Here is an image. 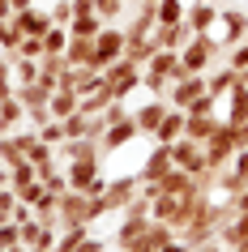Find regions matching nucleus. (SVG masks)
Listing matches in <instances>:
<instances>
[{
  "instance_id": "f257e3e1",
  "label": "nucleus",
  "mask_w": 248,
  "mask_h": 252,
  "mask_svg": "<svg viewBox=\"0 0 248 252\" xmlns=\"http://www.w3.org/2000/svg\"><path fill=\"white\" fill-rule=\"evenodd\" d=\"M180 77H188L184 64H180V52H167V47H158V52L142 64V86H145V94H154V98H167L171 81H180Z\"/></svg>"
},
{
  "instance_id": "f03ea898",
  "label": "nucleus",
  "mask_w": 248,
  "mask_h": 252,
  "mask_svg": "<svg viewBox=\"0 0 248 252\" xmlns=\"http://www.w3.org/2000/svg\"><path fill=\"white\" fill-rule=\"evenodd\" d=\"M222 56H227V47H222L218 34H193L180 47V64L184 73H210L214 64H222Z\"/></svg>"
},
{
  "instance_id": "7ed1b4c3",
  "label": "nucleus",
  "mask_w": 248,
  "mask_h": 252,
  "mask_svg": "<svg viewBox=\"0 0 248 252\" xmlns=\"http://www.w3.org/2000/svg\"><path fill=\"white\" fill-rule=\"evenodd\" d=\"M201 150H206L210 171H222V167H231L235 150H240V141H235V124H227V120H222L218 128H214V133L201 141Z\"/></svg>"
},
{
  "instance_id": "20e7f679",
  "label": "nucleus",
  "mask_w": 248,
  "mask_h": 252,
  "mask_svg": "<svg viewBox=\"0 0 248 252\" xmlns=\"http://www.w3.org/2000/svg\"><path fill=\"white\" fill-rule=\"evenodd\" d=\"M120 56H124V26H120V22H103V30L94 34V60H90V68L103 73L107 64H116Z\"/></svg>"
},
{
  "instance_id": "39448f33",
  "label": "nucleus",
  "mask_w": 248,
  "mask_h": 252,
  "mask_svg": "<svg viewBox=\"0 0 248 252\" xmlns=\"http://www.w3.org/2000/svg\"><path fill=\"white\" fill-rule=\"evenodd\" d=\"M103 162L99 158H77V162H65V175H69V188L73 192H86V197H99L107 188L103 171H99Z\"/></svg>"
},
{
  "instance_id": "423d86ee",
  "label": "nucleus",
  "mask_w": 248,
  "mask_h": 252,
  "mask_svg": "<svg viewBox=\"0 0 248 252\" xmlns=\"http://www.w3.org/2000/svg\"><path fill=\"white\" fill-rule=\"evenodd\" d=\"M103 81H107V90H111V98H124V94H133L142 86V64L129 60V56H120L116 64L103 68Z\"/></svg>"
},
{
  "instance_id": "0eeeda50",
  "label": "nucleus",
  "mask_w": 248,
  "mask_h": 252,
  "mask_svg": "<svg viewBox=\"0 0 248 252\" xmlns=\"http://www.w3.org/2000/svg\"><path fill=\"white\" fill-rule=\"evenodd\" d=\"M218 26H222V47L231 52V47H240V43L248 39V9H235V4H222L218 9Z\"/></svg>"
},
{
  "instance_id": "6e6552de",
  "label": "nucleus",
  "mask_w": 248,
  "mask_h": 252,
  "mask_svg": "<svg viewBox=\"0 0 248 252\" xmlns=\"http://www.w3.org/2000/svg\"><path fill=\"white\" fill-rule=\"evenodd\" d=\"M210 86H206V73H188V77H180V81H171V90H167V103L171 107H180V111H188V107L206 94Z\"/></svg>"
},
{
  "instance_id": "1a4fd4ad",
  "label": "nucleus",
  "mask_w": 248,
  "mask_h": 252,
  "mask_svg": "<svg viewBox=\"0 0 248 252\" xmlns=\"http://www.w3.org/2000/svg\"><path fill=\"white\" fill-rule=\"evenodd\" d=\"M137 137H142V133H137V124H133V111H129L120 124H107V133L99 137V150H103V158H107V154H116V150L133 146Z\"/></svg>"
},
{
  "instance_id": "9d476101",
  "label": "nucleus",
  "mask_w": 248,
  "mask_h": 252,
  "mask_svg": "<svg viewBox=\"0 0 248 252\" xmlns=\"http://www.w3.org/2000/svg\"><path fill=\"white\" fill-rule=\"evenodd\" d=\"M171 167H176V158H171V146L154 141V150L145 154V162H142V171H137V180H142V184H158V180H163Z\"/></svg>"
},
{
  "instance_id": "9b49d317",
  "label": "nucleus",
  "mask_w": 248,
  "mask_h": 252,
  "mask_svg": "<svg viewBox=\"0 0 248 252\" xmlns=\"http://www.w3.org/2000/svg\"><path fill=\"white\" fill-rule=\"evenodd\" d=\"M137 188H142V180H137V175H120V180H107V188H103L107 210H111V214H124V205L137 197Z\"/></svg>"
},
{
  "instance_id": "f8f14e48",
  "label": "nucleus",
  "mask_w": 248,
  "mask_h": 252,
  "mask_svg": "<svg viewBox=\"0 0 248 252\" xmlns=\"http://www.w3.org/2000/svg\"><path fill=\"white\" fill-rule=\"evenodd\" d=\"M9 22H13V30H17V34H39V39L56 26V22H52V9H39V4H30V9L13 13Z\"/></svg>"
},
{
  "instance_id": "ddd939ff",
  "label": "nucleus",
  "mask_w": 248,
  "mask_h": 252,
  "mask_svg": "<svg viewBox=\"0 0 248 252\" xmlns=\"http://www.w3.org/2000/svg\"><path fill=\"white\" fill-rule=\"evenodd\" d=\"M56 158L60 162H77V158H103L99 150V137H65L56 146Z\"/></svg>"
},
{
  "instance_id": "4468645a",
  "label": "nucleus",
  "mask_w": 248,
  "mask_h": 252,
  "mask_svg": "<svg viewBox=\"0 0 248 252\" xmlns=\"http://www.w3.org/2000/svg\"><path fill=\"white\" fill-rule=\"evenodd\" d=\"M184 22H188L193 34H214V26H218V4L214 0H193L188 13H184Z\"/></svg>"
},
{
  "instance_id": "2eb2a0df",
  "label": "nucleus",
  "mask_w": 248,
  "mask_h": 252,
  "mask_svg": "<svg viewBox=\"0 0 248 252\" xmlns=\"http://www.w3.org/2000/svg\"><path fill=\"white\" fill-rule=\"evenodd\" d=\"M184 201H188V197L158 192V197L150 201V218H154V222H167V226H180V218H184Z\"/></svg>"
},
{
  "instance_id": "dca6fc26",
  "label": "nucleus",
  "mask_w": 248,
  "mask_h": 252,
  "mask_svg": "<svg viewBox=\"0 0 248 252\" xmlns=\"http://www.w3.org/2000/svg\"><path fill=\"white\" fill-rule=\"evenodd\" d=\"M167 98H150V103H142L137 111H133V124H137V133L142 137H154V128H158V120L167 116Z\"/></svg>"
},
{
  "instance_id": "f3484780",
  "label": "nucleus",
  "mask_w": 248,
  "mask_h": 252,
  "mask_svg": "<svg viewBox=\"0 0 248 252\" xmlns=\"http://www.w3.org/2000/svg\"><path fill=\"white\" fill-rule=\"evenodd\" d=\"M184 124H188V111H180V107H167V116L158 120V128H154V141H163V146L180 141V137H184Z\"/></svg>"
},
{
  "instance_id": "a211bd4d",
  "label": "nucleus",
  "mask_w": 248,
  "mask_h": 252,
  "mask_svg": "<svg viewBox=\"0 0 248 252\" xmlns=\"http://www.w3.org/2000/svg\"><path fill=\"white\" fill-rule=\"evenodd\" d=\"M145 226H150V218H133V214H120V226L116 235H111V248H129V244H137V239L145 235Z\"/></svg>"
},
{
  "instance_id": "6ab92c4d",
  "label": "nucleus",
  "mask_w": 248,
  "mask_h": 252,
  "mask_svg": "<svg viewBox=\"0 0 248 252\" xmlns=\"http://www.w3.org/2000/svg\"><path fill=\"white\" fill-rule=\"evenodd\" d=\"M77 107H81V94H77V90H69V86H56L52 98H47V111H52V120H69Z\"/></svg>"
},
{
  "instance_id": "aec40b11",
  "label": "nucleus",
  "mask_w": 248,
  "mask_h": 252,
  "mask_svg": "<svg viewBox=\"0 0 248 252\" xmlns=\"http://www.w3.org/2000/svg\"><path fill=\"white\" fill-rule=\"evenodd\" d=\"M193 39V30H188V22H180V26H154V47H167V52H180L184 43Z\"/></svg>"
},
{
  "instance_id": "412c9836",
  "label": "nucleus",
  "mask_w": 248,
  "mask_h": 252,
  "mask_svg": "<svg viewBox=\"0 0 248 252\" xmlns=\"http://www.w3.org/2000/svg\"><path fill=\"white\" fill-rule=\"evenodd\" d=\"M227 124H248V86L240 81V86H231V94H227Z\"/></svg>"
},
{
  "instance_id": "4be33fe9",
  "label": "nucleus",
  "mask_w": 248,
  "mask_h": 252,
  "mask_svg": "<svg viewBox=\"0 0 248 252\" xmlns=\"http://www.w3.org/2000/svg\"><path fill=\"white\" fill-rule=\"evenodd\" d=\"M86 235H90V226H86V222L60 226V231H56V252H77L81 244H86Z\"/></svg>"
},
{
  "instance_id": "5701e85b",
  "label": "nucleus",
  "mask_w": 248,
  "mask_h": 252,
  "mask_svg": "<svg viewBox=\"0 0 248 252\" xmlns=\"http://www.w3.org/2000/svg\"><path fill=\"white\" fill-rule=\"evenodd\" d=\"M65 73H69L65 56H43V60H39V81H43V86H52V90H56V86L65 81Z\"/></svg>"
},
{
  "instance_id": "b1692460",
  "label": "nucleus",
  "mask_w": 248,
  "mask_h": 252,
  "mask_svg": "<svg viewBox=\"0 0 248 252\" xmlns=\"http://www.w3.org/2000/svg\"><path fill=\"white\" fill-rule=\"evenodd\" d=\"M218 124H222V116H214V111H210V116H188V124H184V137H188V141H206V137L214 133Z\"/></svg>"
},
{
  "instance_id": "393cba45",
  "label": "nucleus",
  "mask_w": 248,
  "mask_h": 252,
  "mask_svg": "<svg viewBox=\"0 0 248 252\" xmlns=\"http://www.w3.org/2000/svg\"><path fill=\"white\" fill-rule=\"evenodd\" d=\"M17 98H22V107H26V111H35V107H47V98H52V86H43V81H26V86H17Z\"/></svg>"
},
{
  "instance_id": "a878e982",
  "label": "nucleus",
  "mask_w": 248,
  "mask_h": 252,
  "mask_svg": "<svg viewBox=\"0 0 248 252\" xmlns=\"http://www.w3.org/2000/svg\"><path fill=\"white\" fill-rule=\"evenodd\" d=\"M184 13H188V0H158V4H154L158 26H180Z\"/></svg>"
},
{
  "instance_id": "bb28decb",
  "label": "nucleus",
  "mask_w": 248,
  "mask_h": 252,
  "mask_svg": "<svg viewBox=\"0 0 248 252\" xmlns=\"http://www.w3.org/2000/svg\"><path fill=\"white\" fill-rule=\"evenodd\" d=\"M0 162H4L9 171H13L17 162H30V158H26V150H22V137H17V133H4V137H0Z\"/></svg>"
},
{
  "instance_id": "cd10ccee",
  "label": "nucleus",
  "mask_w": 248,
  "mask_h": 252,
  "mask_svg": "<svg viewBox=\"0 0 248 252\" xmlns=\"http://www.w3.org/2000/svg\"><path fill=\"white\" fill-rule=\"evenodd\" d=\"M99 30H103V17L99 13H77L69 22V34H73V39H94Z\"/></svg>"
},
{
  "instance_id": "c85d7f7f",
  "label": "nucleus",
  "mask_w": 248,
  "mask_h": 252,
  "mask_svg": "<svg viewBox=\"0 0 248 252\" xmlns=\"http://www.w3.org/2000/svg\"><path fill=\"white\" fill-rule=\"evenodd\" d=\"M65 60H69L73 68H77V64H90V60H94V39H73V34H69Z\"/></svg>"
},
{
  "instance_id": "c756f323",
  "label": "nucleus",
  "mask_w": 248,
  "mask_h": 252,
  "mask_svg": "<svg viewBox=\"0 0 248 252\" xmlns=\"http://www.w3.org/2000/svg\"><path fill=\"white\" fill-rule=\"evenodd\" d=\"M0 124H4V128H22V124H26V107H22L17 94L0 103Z\"/></svg>"
},
{
  "instance_id": "7c9ffc66",
  "label": "nucleus",
  "mask_w": 248,
  "mask_h": 252,
  "mask_svg": "<svg viewBox=\"0 0 248 252\" xmlns=\"http://www.w3.org/2000/svg\"><path fill=\"white\" fill-rule=\"evenodd\" d=\"M107 103H111V90H107V81H99L90 94H81V111H86V116H99Z\"/></svg>"
},
{
  "instance_id": "2f4dec72",
  "label": "nucleus",
  "mask_w": 248,
  "mask_h": 252,
  "mask_svg": "<svg viewBox=\"0 0 248 252\" xmlns=\"http://www.w3.org/2000/svg\"><path fill=\"white\" fill-rule=\"evenodd\" d=\"M17 94V77H13V56L4 52L0 56V103H4V98H13Z\"/></svg>"
},
{
  "instance_id": "473e14b6",
  "label": "nucleus",
  "mask_w": 248,
  "mask_h": 252,
  "mask_svg": "<svg viewBox=\"0 0 248 252\" xmlns=\"http://www.w3.org/2000/svg\"><path fill=\"white\" fill-rule=\"evenodd\" d=\"M69 47V26H52L43 34V56H65Z\"/></svg>"
},
{
  "instance_id": "72a5a7b5",
  "label": "nucleus",
  "mask_w": 248,
  "mask_h": 252,
  "mask_svg": "<svg viewBox=\"0 0 248 252\" xmlns=\"http://www.w3.org/2000/svg\"><path fill=\"white\" fill-rule=\"evenodd\" d=\"M9 56H13V52H9ZM13 77H17V86H26V81H39V60L13 56Z\"/></svg>"
},
{
  "instance_id": "f704fd0d",
  "label": "nucleus",
  "mask_w": 248,
  "mask_h": 252,
  "mask_svg": "<svg viewBox=\"0 0 248 252\" xmlns=\"http://www.w3.org/2000/svg\"><path fill=\"white\" fill-rule=\"evenodd\" d=\"M90 120H94V116H86V111L77 107L69 120H60V124H65V137H90Z\"/></svg>"
},
{
  "instance_id": "c9c22d12",
  "label": "nucleus",
  "mask_w": 248,
  "mask_h": 252,
  "mask_svg": "<svg viewBox=\"0 0 248 252\" xmlns=\"http://www.w3.org/2000/svg\"><path fill=\"white\" fill-rule=\"evenodd\" d=\"M124 4L129 0H94V13L103 22H124Z\"/></svg>"
},
{
  "instance_id": "e433bc0d",
  "label": "nucleus",
  "mask_w": 248,
  "mask_h": 252,
  "mask_svg": "<svg viewBox=\"0 0 248 252\" xmlns=\"http://www.w3.org/2000/svg\"><path fill=\"white\" fill-rule=\"evenodd\" d=\"M13 56H26V60H43V39L39 34H22L13 47Z\"/></svg>"
},
{
  "instance_id": "4c0bfd02",
  "label": "nucleus",
  "mask_w": 248,
  "mask_h": 252,
  "mask_svg": "<svg viewBox=\"0 0 248 252\" xmlns=\"http://www.w3.org/2000/svg\"><path fill=\"white\" fill-rule=\"evenodd\" d=\"M17 244H22V222L4 218V222H0V252H4V248H17Z\"/></svg>"
},
{
  "instance_id": "58836bf2",
  "label": "nucleus",
  "mask_w": 248,
  "mask_h": 252,
  "mask_svg": "<svg viewBox=\"0 0 248 252\" xmlns=\"http://www.w3.org/2000/svg\"><path fill=\"white\" fill-rule=\"evenodd\" d=\"M30 180H39V175H35V162H17L13 171H9V188H22V184H30Z\"/></svg>"
},
{
  "instance_id": "ea45409f",
  "label": "nucleus",
  "mask_w": 248,
  "mask_h": 252,
  "mask_svg": "<svg viewBox=\"0 0 248 252\" xmlns=\"http://www.w3.org/2000/svg\"><path fill=\"white\" fill-rule=\"evenodd\" d=\"M43 197H47L43 180H30V184H22V188H17V201H26V205H39Z\"/></svg>"
},
{
  "instance_id": "a19ab883",
  "label": "nucleus",
  "mask_w": 248,
  "mask_h": 252,
  "mask_svg": "<svg viewBox=\"0 0 248 252\" xmlns=\"http://www.w3.org/2000/svg\"><path fill=\"white\" fill-rule=\"evenodd\" d=\"M17 39H22V34L13 30V22H9V17H0V52H13Z\"/></svg>"
},
{
  "instance_id": "79ce46f5",
  "label": "nucleus",
  "mask_w": 248,
  "mask_h": 252,
  "mask_svg": "<svg viewBox=\"0 0 248 252\" xmlns=\"http://www.w3.org/2000/svg\"><path fill=\"white\" fill-rule=\"evenodd\" d=\"M39 137L47 141V146H60V141H65V124H60V120H47V124L39 128Z\"/></svg>"
},
{
  "instance_id": "37998d69",
  "label": "nucleus",
  "mask_w": 248,
  "mask_h": 252,
  "mask_svg": "<svg viewBox=\"0 0 248 252\" xmlns=\"http://www.w3.org/2000/svg\"><path fill=\"white\" fill-rule=\"evenodd\" d=\"M227 64H231L235 73H244V68H248V39L240 43V47H231V52H227Z\"/></svg>"
},
{
  "instance_id": "c03bdc74",
  "label": "nucleus",
  "mask_w": 248,
  "mask_h": 252,
  "mask_svg": "<svg viewBox=\"0 0 248 252\" xmlns=\"http://www.w3.org/2000/svg\"><path fill=\"white\" fill-rule=\"evenodd\" d=\"M52 22L56 26H69V22H73V0H56L52 4Z\"/></svg>"
},
{
  "instance_id": "a18cd8bd",
  "label": "nucleus",
  "mask_w": 248,
  "mask_h": 252,
  "mask_svg": "<svg viewBox=\"0 0 248 252\" xmlns=\"http://www.w3.org/2000/svg\"><path fill=\"white\" fill-rule=\"evenodd\" d=\"M158 252H188V244H184L180 235H171V239H167V244H163V248H158Z\"/></svg>"
},
{
  "instance_id": "49530a36",
  "label": "nucleus",
  "mask_w": 248,
  "mask_h": 252,
  "mask_svg": "<svg viewBox=\"0 0 248 252\" xmlns=\"http://www.w3.org/2000/svg\"><path fill=\"white\" fill-rule=\"evenodd\" d=\"M188 252H222V239L214 235V239H206V244H197V248H188Z\"/></svg>"
},
{
  "instance_id": "de8ad7c7",
  "label": "nucleus",
  "mask_w": 248,
  "mask_h": 252,
  "mask_svg": "<svg viewBox=\"0 0 248 252\" xmlns=\"http://www.w3.org/2000/svg\"><path fill=\"white\" fill-rule=\"evenodd\" d=\"M30 4H35V0H9V9H13V13H22V9H30Z\"/></svg>"
},
{
  "instance_id": "09e8293b",
  "label": "nucleus",
  "mask_w": 248,
  "mask_h": 252,
  "mask_svg": "<svg viewBox=\"0 0 248 252\" xmlns=\"http://www.w3.org/2000/svg\"><path fill=\"white\" fill-rule=\"evenodd\" d=\"M9 184V167H4V162H0V188Z\"/></svg>"
},
{
  "instance_id": "8fccbe9b",
  "label": "nucleus",
  "mask_w": 248,
  "mask_h": 252,
  "mask_svg": "<svg viewBox=\"0 0 248 252\" xmlns=\"http://www.w3.org/2000/svg\"><path fill=\"white\" fill-rule=\"evenodd\" d=\"M0 17H13V9H9V0H0Z\"/></svg>"
},
{
  "instance_id": "3c124183",
  "label": "nucleus",
  "mask_w": 248,
  "mask_h": 252,
  "mask_svg": "<svg viewBox=\"0 0 248 252\" xmlns=\"http://www.w3.org/2000/svg\"><path fill=\"white\" fill-rule=\"evenodd\" d=\"M4 252H26V248H22V244H17V248H4Z\"/></svg>"
},
{
  "instance_id": "603ef678",
  "label": "nucleus",
  "mask_w": 248,
  "mask_h": 252,
  "mask_svg": "<svg viewBox=\"0 0 248 252\" xmlns=\"http://www.w3.org/2000/svg\"><path fill=\"white\" fill-rule=\"evenodd\" d=\"M240 81H244V86H248V68H244V73H240Z\"/></svg>"
},
{
  "instance_id": "864d4df0",
  "label": "nucleus",
  "mask_w": 248,
  "mask_h": 252,
  "mask_svg": "<svg viewBox=\"0 0 248 252\" xmlns=\"http://www.w3.org/2000/svg\"><path fill=\"white\" fill-rule=\"evenodd\" d=\"M137 4H158V0H137Z\"/></svg>"
}]
</instances>
